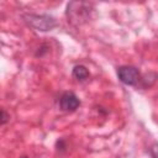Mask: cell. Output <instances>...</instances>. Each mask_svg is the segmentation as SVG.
I'll list each match as a JSON object with an SVG mask.
<instances>
[{
  "instance_id": "obj_1",
  "label": "cell",
  "mask_w": 158,
  "mask_h": 158,
  "mask_svg": "<svg viewBox=\"0 0 158 158\" xmlns=\"http://www.w3.org/2000/svg\"><path fill=\"white\" fill-rule=\"evenodd\" d=\"M23 20L28 26H31L37 31H51L58 25L57 20L53 16H49L46 14H42V15L26 14L23 15Z\"/></svg>"
},
{
  "instance_id": "obj_2",
  "label": "cell",
  "mask_w": 158,
  "mask_h": 158,
  "mask_svg": "<svg viewBox=\"0 0 158 158\" xmlns=\"http://www.w3.org/2000/svg\"><path fill=\"white\" fill-rule=\"evenodd\" d=\"M90 14V5L85 2H70L67 7V16L70 21L81 22L88 19Z\"/></svg>"
},
{
  "instance_id": "obj_3",
  "label": "cell",
  "mask_w": 158,
  "mask_h": 158,
  "mask_svg": "<svg viewBox=\"0 0 158 158\" xmlns=\"http://www.w3.org/2000/svg\"><path fill=\"white\" fill-rule=\"evenodd\" d=\"M118 79L126 85H136L141 80L139 70L132 65H122L117 68Z\"/></svg>"
},
{
  "instance_id": "obj_4",
  "label": "cell",
  "mask_w": 158,
  "mask_h": 158,
  "mask_svg": "<svg viewBox=\"0 0 158 158\" xmlns=\"http://www.w3.org/2000/svg\"><path fill=\"white\" fill-rule=\"evenodd\" d=\"M79 106H80V100L74 93L67 91L59 98V107L63 111H74Z\"/></svg>"
},
{
  "instance_id": "obj_5",
  "label": "cell",
  "mask_w": 158,
  "mask_h": 158,
  "mask_svg": "<svg viewBox=\"0 0 158 158\" xmlns=\"http://www.w3.org/2000/svg\"><path fill=\"white\" fill-rule=\"evenodd\" d=\"M72 74H73V78H74V79L80 80V81L86 80V79L89 78V70L86 69V67L80 65V64H79V65H75V67L73 68Z\"/></svg>"
},
{
  "instance_id": "obj_6",
  "label": "cell",
  "mask_w": 158,
  "mask_h": 158,
  "mask_svg": "<svg viewBox=\"0 0 158 158\" xmlns=\"http://www.w3.org/2000/svg\"><path fill=\"white\" fill-rule=\"evenodd\" d=\"M149 153L152 156V158H158V143H153L149 148Z\"/></svg>"
},
{
  "instance_id": "obj_7",
  "label": "cell",
  "mask_w": 158,
  "mask_h": 158,
  "mask_svg": "<svg viewBox=\"0 0 158 158\" xmlns=\"http://www.w3.org/2000/svg\"><path fill=\"white\" fill-rule=\"evenodd\" d=\"M7 118H9V116H7V114L5 112V110H1V125L6 123Z\"/></svg>"
},
{
  "instance_id": "obj_8",
  "label": "cell",
  "mask_w": 158,
  "mask_h": 158,
  "mask_svg": "<svg viewBox=\"0 0 158 158\" xmlns=\"http://www.w3.org/2000/svg\"><path fill=\"white\" fill-rule=\"evenodd\" d=\"M21 158H27V157H21Z\"/></svg>"
}]
</instances>
